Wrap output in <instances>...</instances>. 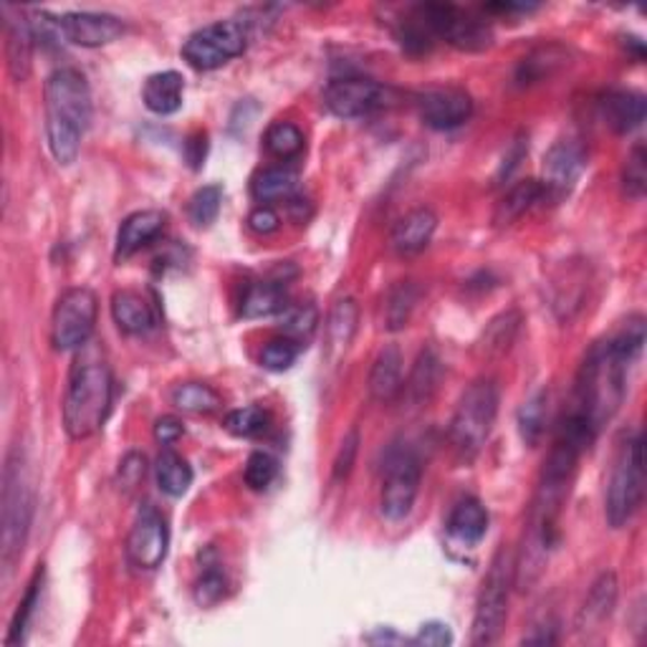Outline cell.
Masks as SVG:
<instances>
[{
    "label": "cell",
    "instance_id": "9a60e30c",
    "mask_svg": "<svg viewBox=\"0 0 647 647\" xmlns=\"http://www.w3.org/2000/svg\"><path fill=\"white\" fill-rule=\"evenodd\" d=\"M587 165V150L579 140H560L544 157V192L546 198L562 200L579 180Z\"/></svg>",
    "mask_w": 647,
    "mask_h": 647
},
{
    "label": "cell",
    "instance_id": "44dd1931",
    "mask_svg": "<svg viewBox=\"0 0 647 647\" xmlns=\"http://www.w3.org/2000/svg\"><path fill=\"white\" fill-rule=\"evenodd\" d=\"M438 231V215L431 208H415L408 215H402L392 228V248L400 256H417L431 246V240Z\"/></svg>",
    "mask_w": 647,
    "mask_h": 647
},
{
    "label": "cell",
    "instance_id": "f35d334b",
    "mask_svg": "<svg viewBox=\"0 0 647 647\" xmlns=\"http://www.w3.org/2000/svg\"><path fill=\"white\" fill-rule=\"evenodd\" d=\"M279 317H281L279 327L283 331V337L294 339L298 344H302L304 339H309L319 324V311L314 304H289Z\"/></svg>",
    "mask_w": 647,
    "mask_h": 647
},
{
    "label": "cell",
    "instance_id": "277c9868",
    "mask_svg": "<svg viewBox=\"0 0 647 647\" xmlns=\"http://www.w3.org/2000/svg\"><path fill=\"white\" fill-rule=\"evenodd\" d=\"M115 395L109 364L96 352H86L71 369L67 398H63V431L71 440L92 438L107 423Z\"/></svg>",
    "mask_w": 647,
    "mask_h": 647
},
{
    "label": "cell",
    "instance_id": "f546056e",
    "mask_svg": "<svg viewBox=\"0 0 647 647\" xmlns=\"http://www.w3.org/2000/svg\"><path fill=\"white\" fill-rule=\"evenodd\" d=\"M286 306L289 296L283 281H258L250 283L246 294H243L240 314L246 319H263L273 317V314H281Z\"/></svg>",
    "mask_w": 647,
    "mask_h": 647
},
{
    "label": "cell",
    "instance_id": "e0dca14e",
    "mask_svg": "<svg viewBox=\"0 0 647 647\" xmlns=\"http://www.w3.org/2000/svg\"><path fill=\"white\" fill-rule=\"evenodd\" d=\"M59 26H61L63 38H67L69 44H77L84 48L107 46L125 34V23H121L117 15H109V13H89V11L67 13L59 19Z\"/></svg>",
    "mask_w": 647,
    "mask_h": 647
},
{
    "label": "cell",
    "instance_id": "7c38bea8",
    "mask_svg": "<svg viewBox=\"0 0 647 647\" xmlns=\"http://www.w3.org/2000/svg\"><path fill=\"white\" fill-rule=\"evenodd\" d=\"M248 46V28L243 21H217L200 28L183 44V59L192 69L213 71L236 59Z\"/></svg>",
    "mask_w": 647,
    "mask_h": 647
},
{
    "label": "cell",
    "instance_id": "74e56055",
    "mask_svg": "<svg viewBox=\"0 0 647 647\" xmlns=\"http://www.w3.org/2000/svg\"><path fill=\"white\" fill-rule=\"evenodd\" d=\"M40 592H44V566H38L36 569L34 579H31L26 595H23V600L19 604V610H15V614H13L5 645H21L23 640H26L28 625H31V620H34V612L40 602Z\"/></svg>",
    "mask_w": 647,
    "mask_h": 647
},
{
    "label": "cell",
    "instance_id": "2e32d148",
    "mask_svg": "<svg viewBox=\"0 0 647 647\" xmlns=\"http://www.w3.org/2000/svg\"><path fill=\"white\" fill-rule=\"evenodd\" d=\"M420 119L431 129L448 132V129L463 127L473 117V99L463 89H431L420 96Z\"/></svg>",
    "mask_w": 647,
    "mask_h": 647
},
{
    "label": "cell",
    "instance_id": "836d02e7",
    "mask_svg": "<svg viewBox=\"0 0 647 647\" xmlns=\"http://www.w3.org/2000/svg\"><path fill=\"white\" fill-rule=\"evenodd\" d=\"M296 173L289 167H266L254 177L250 192L256 200L273 202V200H289L296 196Z\"/></svg>",
    "mask_w": 647,
    "mask_h": 647
},
{
    "label": "cell",
    "instance_id": "ab89813d",
    "mask_svg": "<svg viewBox=\"0 0 647 647\" xmlns=\"http://www.w3.org/2000/svg\"><path fill=\"white\" fill-rule=\"evenodd\" d=\"M269 423H271V415L263 408H258V404H248V408L233 410L223 420L225 431L236 435V438H256V435L269 431Z\"/></svg>",
    "mask_w": 647,
    "mask_h": 647
},
{
    "label": "cell",
    "instance_id": "4316f807",
    "mask_svg": "<svg viewBox=\"0 0 647 647\" xmlns=\"http://www.w3.org/2000/svg\"><path fill=\"white\" fill-rule=\"evenodd\" d=\"M617 577L614 572H602L600 577L595 579L592 589H589L585 607L579 612V630L587 633V630H597L604 620H610L614 612V604H617Z\"/></svg>",
    "mask_w": 647,
    "mask_h": 647
},
{
    "label": "cell",
    "instance_id": "680465c9",
    "mask_svg": "<svg viewBox=\"0 0 647 647\" xmlns=\"http://www.w3.org/2000/svg\"><path fill=\"white\" fill-rule=\"evenodd\" d=\"M537 5H529V3H496V5H489L485 11H493V13H529L533 11Z\"/></svg>",
    "mask_w": 647,
    "mask_h": 647
},
{
    "label": "cell",
    "instance_id": "3957f363",
    "mask_svg": "<svg viewBox=\"0 0 647 647\" xmlns=\"http://www.w3.org/2000/svg\"><path fill=\"white\" fill-rule=\"evenodd\" d=\"M630 364L633 360H627L610 339L597 342L581 362L569 410L585 417L597 433L617 415L625 400Z\"/></svg>",
    "mask_w": 647,
    "mask_h": 647
},
{
    "label": "cell",
    "instance_id": "11a10c76",
    "mask_svg": "<svg viewBox=\"0 0 647 647\" xmlns=\"http://www.w3.org/2000/svg\"><path fill=\"white\" fill-rule=\"evenodd\" d=\"M367 643H372V645H400V643H412V637L398 635L392 627H379L377 633L367 635Z\"/></svg>",
    "mask_w": 647,
    "mask_h": 647
},
{
    "label": "cell",
    "instance_id": "9f6ffc18",
    "mask_svg": "<svg viewBox=\"0 0 647 647\" xmlns=\"http://www.w3.org/2000/svg\"><path fill=\"white\" fill-rule=\"evenodd\" d=\"M556 640H560V635H556L554 627H539L537 633L526 635L524 637V645H554Z\"/></svg>",
    "mask_w": 647,
    "mask_h": 647
},
{
    "label": "cell",
    "instance_id": "ac0fdd59",
    "mask_svg": "<svg viewBox=\"0 0 647 647\" xmlns=\"http://www.w3.org/2000/svg\"><path fill=\"white\" fill-rule=\"evenodd\" d=\"M3 15L8 74L21 84V81H26L31 77V67H34V23L26 19V13L13 11V8H3Z\"/></svg>",
    "mask_w": 647,
    "mask_h": 647
},
{
    "label": "cell",
    "instance_id": "d590c367",
    "mask_svg": "<svg viewBox=\"0 0 647 647\" xmlns=\"http://www.w3.org/2000/svg\"><path fill=\"white\" fill-rule=\"evenodd\" d=\"M417 298H420L417 283L400 281L398 286H392L385 302V329L400 331L408 327L412 311H415L417 306Z\"/></svg>",
    "mask_w": 647,
    "mask_h": 647
},
{
    "label": "cell",
    "instance_id": "8992f818",
    "mask_svg": "<svg viewBox=\"0 0 647 647\" xmlns=\"http://www.w3.org/2000/svg\"><path fill=\"white\" fill-rule=\"evenodd\" d=\"M498 415V385L496 379L481 377L460 395L458 408L452 412L448 438L458 460L471 463L489 443L493 423Z\"/></svg>",
    "mask_w": 647,
    "mask_h": 647
},
{
    "label": "cell",
    "instance_id": "db71d44e",
    "mask_svg": "<svg viewBox=\"0 0 647 647\" xmlns=\"http://www.w3.org/2000/svg\"><path fill=\"white\" fill-rule=\"evenodd\" d=\"M205 150H208V137L205 132H196L185 140V160L190 162L192 169H198L205 160Z\"/></svg>",
    "mask_w": 647,
    "mask_h": 647
},
{
    "label": "cell",
    "instance_id": "cb8c5ba5",
    "mask_svg": "<svg viewBox=\"0 0 647 647\" xmlns=\"http://www.w3.org/2000/svg\"><path fill=\"white\" fill-rule=\"evenodd\" d=\"M402 392V354L398 344H387L369 372V398L392 402Z\"/></svg>",
    "mask_w": 647,
    "mask_h": 647
},
{
    "label": "cell",
    "instance_id": "7402d4cb",
    "mask_svg": "<svg viewBox=\"0 0 647 647\" xmlns=\"http://www.w3.org/2000/svg\"><path fill=\"white\" fill-rule=\"evenodd\" d=\"M357 324H360L357 302H354V298H339L327 319V346H324V357L334 364L342 360L346 350H350L354 334H357Z\"/></svg>",
    "mask_w": 647,
    "mask_h": 647
},
{
    "label": "cell",
    "instance_id": "d6a6232c",
    "mask_svg": "<svg viewBox=\"0 0 647 647\" xmlns=\"http://www.w3.org/2000/svg\"><path fill=\"white\" fill-rule=\"evenodd\" d=\"M566 63V48L560 44L541 46L537 51H531L526 59H521L516 79L519 84H537V81L552 77L556 69H562Z\"/></svg>",
    "mask_w": 647,
    "mask_h": 647
},
{
    "label": "cell",
    "instance_id": "5bb4252c",
    "mask_svg": "<svg viewBox=\"0 0 647 647\" xmlns=\"http://www.w3.org/2000/svg\"><path fill=\"white\" fill-rule=\"evenodd\" d=\"M387 89L377 81L364 77H342L334 79L324 92V104L334 117L357 119L385 107Z\"/></svg>",
    "mask_w": 647,
    "mask_h": 647
},
{
    "label": "cell",
    "instance_id": "ba28073f",
    "mask_svg": "<svg viewBox=\"0 0 647 647\" xmlns=\"http://www.w3.org/2000/svg\"><path fill=\"white\" fill-rule=\"evenodd\" d=\"M645 496V460H643V435L627 438L620 445L614 458L610 483H607L604 516L612 529L625 526L637 508L643 506Z\"/></svg>",
    "mask_w": 647,
    "mask_h": 647
},
{
    "label": "cell",
    "instance_id": "4dcf8cb0",
    "mask_svg": "<svg viewBox=\"0 0 647 647\" xmlns=\"http://www.w3.org/2000/svg\"><path fill=\"white\" fill-rule=\"evenodd\" d=\"M521 329V311L508 309L498 317H493L485 327L483 337H481V350L489 360H501L504 354L511 350V344L516 342Z\"/></svg>",
    "mask_w": 647,
    "mask_h": 647
},
{
    "label": "cell",
    "instance_id": "9c48e42d",
    "mask_svg": "<svg viewBox=\"0 0 647 647\" xmlns=\"http://www.w3.org/2000/svg\"><path fill=\"white\" fill-rule=\"evenodd\" d=\"M383 496H379V511L387 521L398 524L412 514L415 506L420 479H423V463L410 445H392L383 463Z\"/></svg>",
    "mask_w": 647,
    "mask_h": 647
},
{
    "label": "cell",
    "instance_id": "816d5d0a",
    "mask_svg": "<svg viewBox=\"0 0 647 647\" xmlns=\"http://www.w3.org/2000/svg\"><path fill=\"white\" fill-rule=\"evenodd\" d=\"M279 225H281V221H279L277 210H271L269 205L256 208L254 213L248 215V228L258 233V236H269V233L279 231Z\"/></svg>",
    "mask_w": 647,
    "mask_h": 647
},
{
    "label": "cell",
    "instance_id": "7a4b0ae2",
    "mask_svg": "<svg viewBox=\"0 0 647 647\" xmlns=\"http://www.w3.org/2000/svg\"><path fill=\"white\" fill-rule=\"evenodd\" d=\"M46 137L48 150L59 165H74L81 137L92 125V92L79 69H56L46 79Z\"/></svg>",
    "mask_w": 647,
    "mask_h": 647
},
{
    "label": "cell",
    "instance_id": "484cf974",
    "mask_svg": "<svg viewBox=\"0 0 647 647\" xmlns=\"http://www.w3.org/2000/svg\"><path fill=\"white\" fill-rule=\"evenodd\" d=\"M111 317L125 334H148L155 327V311L137 291H117L111 296Z\"/></svg>",
    "mask_w": 647,
    "mask_h": 647
},
{
    "label": "cell",
    "instance_id": "83f0119b",
    "mask_svg": "<svg viewBox=\"0 0 647 647\" xmlns=\"http://www.w3.org/2000/svg\"><path fill=\"white\" fill-rule=\"evenodd\" d=\"M183 92H185V79L177 71H160L144 81L142 99L144 107L155 111L160 117L175 115L183 107Z\"/></svg>",
    "mask_w": 647,
    "mask_h": 647
},
{
    "label": "cell",
    "instance_id": "e575fe53",
    "mask_svg": "<svg viewBox=\"0 0 647 647\" xmlns=\"http://www.w3.org/2000/svg\"><path fill=\"white\" fill-rule=\"evenodd\" d=\"M169 400L180 412H188V415H210L221 408L223 400L213 387L205 383H183L177 385Z\"/></svg>",
    "mask_w": 647,
    "mask_h": 647
},
{
    "label": "cell",
    "instance_id": "1f68e13d",
    "mask_svg": "<svg viewBox=\"0 0 647 647\" xmlns=\"http://www.w3.org/2000/svg\"><path fill=\"white\" fill-rule=\"evenodd\" d=\"M155 473H157L160 491L167 493V496H173V498L185 496L192 485V468H190L188 460H185L183 456H177L175 450L160 452L157 463H155Z\"/></svg>",
    "mask_w": 647,
    "mask_h": 647
},
{
    "label": "cell",
    "instance_id": "b9f144b4",
    "mask_svg": "<svg viewBox=\"0 0 647 647\" xmlns=\"http://www.w3.org/2000/svg\"><path fill=\"white\" fill-rule=\"evenodd\" d=\"M221 205H223L221 185H205V188H200L188 202L190 223L198 225V228H208V225L217 217V213H221Z\"/></svg>",
    "mask_w": 647,
    "mask_h": 647
},
{
    "label": "cell",
    "instance_id": "52a82bcc",
    "mask_svg": "<svg viewBox=\"0 0 647 647\" xmlns=\"http://www.w3.org/2000/svg\"><path fill=\"white\" fill-rule=\"evenodd\" d=\"M514 552L508 546H501L489 566V574L483 577L479 600H475L473 614V645H493L504 633L508 617V597L514 587Z\"/></svg>",
    "mask_w": 647,
    "mask_h": 647
},
{
    "label": "cell",
    "instance_id": "bcb514c9",
    "mask_svg": "<svg viewBox=\"0 0 647 647\" xmlns=\"http://www.w3.org/2000/svg\"><path fill=\"white\" fill-rule=\"evenodd\" d=\"M298 352H302V344L294 342V339L289 337L273 339V342L263 346L261 364L271 372H286L291 364L298 360Z\"/></svg>",
    "mask_w": 647,
    "mask_h": 647
},
{
    "label": "cell",
    "instance_id": "7dc6e473",
    "mask_svg": "<svg viewBox=\"0 0 647 647\" xmlns=\"http://www.w3.org/2000/svg\"><path fill=\"white\" fill-rule=\"evenodd\" d=\"M610 342L617 346V350L625 354L627 360L635 362L637 354L643 352V344H645V317H640V314L630 317L625 324H622L617 334L610 337Z\"/></svg>",
    "mask_w": 647,
    "mask_h": 647
},
{
    "label": "cell",
    "instance_id": "8d00e7d4",
    "mask_svg": "<svg viewBox=\"0 0 647 647\" xmlns=\"http://www.w3.org/2000/svg\"><path fill=\"white\" fill-rule=\"evenodd\" d=\"M266 152L281 162L296 160L304 152V132L291 121H273L263 137Z\"/></svg>",
    "mask_w": 647,
    "mask_h": 647
},
{
    "label": "cell",
    "instance_id": "6f0895ef",
    "mask_svg": "<svg viewBox=\"0 0 647 647\" xmlns=\"http://www.w3.org/2000/svg\"><path fill=\"white\" fill-rule=\"evenodd\" d=\"M508 152H511V155L506 157V160H508V165L501 167V177H508V175H511V169H514L516 165H519V160L524 157V142H521V140H519V142H514V144H511V150H508ZM506 160H504V162H506Z\"/></svg>",
    "mask_w": 647,
    "mask_h": 647
},
{
    "label": "cell",
    "instance_id": "8fae6325",
    "mask_svg": "<svg viewBox=\"0 0 647 647\" xmlns=\"http://www.w3.org/2000/svg\"><path fill=\"white\" fill-rule=\"evenodd\" d=\"M96 311H99V302L92 289L74 286L63 291L51 314L54 350L71 352L86 346L96 327Z\"/></svg>",
    "mask_w": 647,
    "mask_h": 647
},
{
    "label": "cell",
    "instance_id": "ee69618b",
    "mask_svg": "<svg viewBox=\"0 0 647 647\" xmlns=\"http://www.w3.org/2000/svg\"><path fill=\"white\" fill-rule=\"evenodd\" d=\"M228 595V579H225L223 569L217 564H205L202 566L200 577L196 581V589H192V597L200 607H213Z\"/></svg>",
    "mask_w": 647,
    "mask_h": 647
},
{
    "label": "cell",
    "instance_id": "f907efd6",
    "mask_svg": "<svg viewBox=\"0 0 647 647\" xmlns=\"http://www.w3.org/2000/svg\"><path fill=\"white\" fill-rule=\"evenodd\" d=\"M144 471H148V460H144L142 452H129V456L119 463L121 489L132 491L134 485H140V481L144 479Z\"/></svg>",
    "mask_w": 647,
    "mask_h": 647
},
{
    "label": "cell",
    "instance_id": "c3c4849f",
    "mask_svg": "<svg viewBox=\"0 0 647 647\" xmlns=\"http://www.w3.org/2000/svg\"><path fill=\"white\" fill-rule=\"evenodd\" d=\"M360 431L357 427H352L350 433L342 438V445H339L337 450V458H334V466H331V481L334 483H342L350 479L354 463H357V452H360Z\"/></svg>",
    "mask_w": 647,
    "mask_h": 647
},
{
    "label": "cell",
    "instance_id": "60d3db41",
    "mask_svg": "<svg viewBox=\"0 0 647 647\" xmlns=\"http://www.w3.org/2000/svg\"><path fill=\"white\" fill-rule=\"evenodd\" d=\"M546 402L549 395L546 390H539L533 398L524 402V408L519 410V433L526 445H537L544 435V425H546Z\"/></svg>",
    "mask_w": 647,
    "mask_h": 647
},
{
    "label": "cell",
    "instance_id": "d4e9b609",
    "mask_svg": "<svg viewBox=\"0 0 647 647\" xmlns=\"http://www.w3.org/2000/svg\"><path fill=\"white\" fill-rule=\"evenodd\" d=\"M489 531V511L479 498H463L452 506L448 516V533L458 544L475 546Z\"/></svg>",
    "mask_w": 647,
    "mask_h": 647
},
{
    "label": "cell",
    "instance_id": "30bf717a",
    "mask_svg": "<svg viewBox=\"0 0 647 647\" xmlns=\"http://www.w3.org/2000/svg\"><path fill=\"white\" fill-rule=\"evenodd\" d=\"M415 13L435 38L448 40L458 51L479 54L493 44L489 23L452 3H423L415 5Z\"/></svg>",
    "mask_w": 647,
    "mask_h": 647
},
{
    "label": "cell",
    "instance_id": "f6af8a7d",
    "mask_svg": "<svg viewBox=\"0 0 647 647\" xmlns=\"http://www.w3.org/2000/svg\"><path fill=\"white\" fill-rule=\"evenodd\" d=\"M277 475H279V463L271 452L266 450L250 452L246 460V471H243V481H246L250 491H266L273 481H277Z\"/></svg>",
    "mask_w": 647,
    "mask_h": 647
},
{
    "label": "cell",
    "instance_id": "681fc988",
    "mask_svg": "<svg viewBox=\"0 0 647 647\" xmlns=\"http://www.w3.org/2000/svg\"><path fill=\"white\" fill-rule=\"evenodd\" d=\"M452 630L445 625V622H425V625H420L417 635L412 637V645H425V647H448L452 645Z\"/></svg>",
    "mask_w": 647,
    "mask_h": 647
},
{
    "label": "cell",
    "instance_id": "7bdbcfd3",
    "mask_svg": "<svg viewBox=\"0 0 647 647\" xmlns=\"http://www.w3.org/2000/svg\"><path fill=\"white\" fill-rule=\"evenodd\" d=\"M622 190H625L627 198L640 200L645 198L647 190V152L645 144H635L630 150V155L625 160V167H622Z\"/></svg>",
    "mask_w": 647,
    "mask_h": 647
},
{
    "label": "cell",
    "instance_id": "ffe728a7",
    "mask_svg": "<svg viewBox=\"0 0 647 647\" xmlns=\"http://www.w3.org/2000/svg\"><path fill=\"white\" fill-rule=\"evenodd\" d=\"M600 115L604 119V125L610 127L614 134H630L635 132L637 127H643L647 115V102L640 92L612 89V92L602 94Z\"/></svg>",
    "mask_w": 647,
    "mask_h": 647
},
{
    "label": "cell",
    "instance_id": "5b68a950",
    "mask_svg": "<svg viewBox=\"0 0 647 647\" xmlns=\"http://www.w3.org/2000/svg\"><path fill=\"white\" fill-rule=\"evenodd\" d=\"M31 519H34V485L28 479L26 458L13 448L3 468V498H0V562L5 574L23 554Z\"/></svg>",
    "mask_w": 647,
    "mask_h": 647
},
{
    "label": "cell",
    "instance_id": "4fadbf2b",
    "mask_svg": "<svg viewBox=\"0 0 647 647\" xmlns=\"http://www.w3.org/2000/svg\"><path fill=\"white\" fill-rule=\"evenodd\" d=\"M169 549L167 521L155 506L144 504L137 511L132 531L127 537V560L140 569H157Z\"/></svg>",
    "mask_w": 647,
    "mask_h": 647
},
{
    "label": "cell",
    "instance_id": "f5cc1de1",
    "mask_svg": "<svg viewBox=\"0 0 647 647\" xmlns=\"http://www.w3.org/2000/svg\"><path fill=\"white\" fill-rule=\"evenodd\" d=\"M185 427L183 420H177L175 415H165L155 423V438L160 445H173L183 438Z\"/></svg>",
    "mask_w": 647,
    "mask_h": 647
},
{
    "label": "cell",
    "instance_id": "d6986e66",
    "mask_svg": "<svg viewBox=\"0 0 647 647\" xmlns=\"http://www.w3.org/2000/svg\"><path fill=\"white\" fill-rule=\"evenodd\" d=\"M165 225H167V213H162V210H155V208L137 210V213L127 215L117 231V248H115L117 261H127V258L140 254L144 246H150L152 240H157L162 236Z\"/></svg>",
    "mask_w": 647,
    "mask_h": 647
},
{
    "label": "cell",
    "instance_id": "603a6c76",
    "mask_svg": "<svg viewBox=\"0 0 647 647\" xmlns=\"http://www.w3.org/2000/svg\"><path fill=\"white\" fill-rule=\"evenodd\" d=\"M440 360L433 350H423L412 367L408 383H402V398L408 400L410 408H425L435 398L440 385Z\"/></svg>",
    "mask_w": 647,
    "mask_h": 647
},
{
    "label": "cell",
    "instance_id": "f1b7e54d",
    "mask_svg": "<svg viewBox=\"0 0 647 647\" xmlns=\"http://www.w3.org/2000/svg\"><path fill=\"white\" fill-rule=\"evenodd\" d=\"M541 200H546L544 183L533 180V177L516 183V185H511V188H508L506 196L498 200L496 213H493V223H496L498 228L511 225L514 221H519L526 210H531Z\"/></svg>",
    "mask_w": 647,
    "mask_h": 647
},
{
    "label": "cell",
    "instance_id": "6da1fadb",
    "mask_svg": "<svg viewBox=\"0 0 647 647\" xmlns=\"http://www.w3.org/2000/svg\"><path fill=\"white\" fill-rule=\"evenodd\" d=\"M585 456L577 445L556 438L541 468L537 493H533L529 516L521 533L519 556L514 560V585L519 589H531L544 572L549 552L560 537V514L566 496H569L572 481L577 475L579 458Z\"/></svg>",
    "mask_w": 647,
    "mask_h": 647
}]
</instances>
